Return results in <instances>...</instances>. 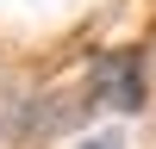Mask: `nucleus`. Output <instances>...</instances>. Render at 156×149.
<instances>
[{
	"instance_id": "1",
	"label": "nucleus",
	"mask_w": 156,
	"mask_h": 149,
	"mask_svg": "<svg viewBox=\"0 0 156 149\" xmlns=\"http://www.w3.org/2000/svg\"><path fill=\"white\" fill-rule=\"evenodd\" d=\"M100 106H112V112H137L144 106V62L137 56H112L100 68Z\"/></svg>"
},
{
	"instance_id": "2",
	"label": "nucleus",
	"mask_w": 156,
	"mask_h": 149,
	"mask_svg": "<svg viewBox=\"0 0 156 149\" xmlns=\"http://www.w3.org/2000/svg\"><path fill=\"white\" fill-rule=\"evenodd\" d=\"M75 149H119V137H87V143H75Z\"/></svg>"
}]
</instances>
